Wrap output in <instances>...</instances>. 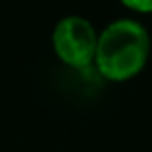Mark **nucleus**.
<instances>
[{
    "instance_id": "nucleus-1",
    "label": "nucleus",
    "mask_w": 152,
    "mask_h": 152,
    "mask_svg": "<svg viewBox=\"0 0 152 152\" xmlns=\"http://www.w3.org/2000/svg\"><path fill=\"white\" fill-rule=\"evenodd\" d=\"M150 41L142 25L131 19H119L104 29L96 42L98 71L110 81H127L145 67Z\"/></svg>"
},
{
    "instance_id": "nucleus-2",
    "label": "nucleus",
    "mask_w": 152,
    "mask_h": 152,
    "mask_svg": "<svg viewBox=\"0 0 152 152\" xmlns=\"http://www.w3.org/2000/svg\"><path fill=\"white\" fill-rule=\"evenodd\" d=\"M98 37L87 19L71 15L64 18L52 33V45L64 64L71 67H85L94 60Z\"/></svg>"
},
{
    "instance_id": "nucleus-3",
    "label": "nucleus",
    "mask_w": 152,
    "mask_h": 152,
    "mask_svg": "<svg viewBox=\"0 0 152 152\" xmlns=\"http://www.w3.org/2000/svg\"><path fill=\"white\" fill-rule=\"evenodd\" d=\"M127 8L137 12H152V0H121Z\"/></svg>"
}]
</instances>
